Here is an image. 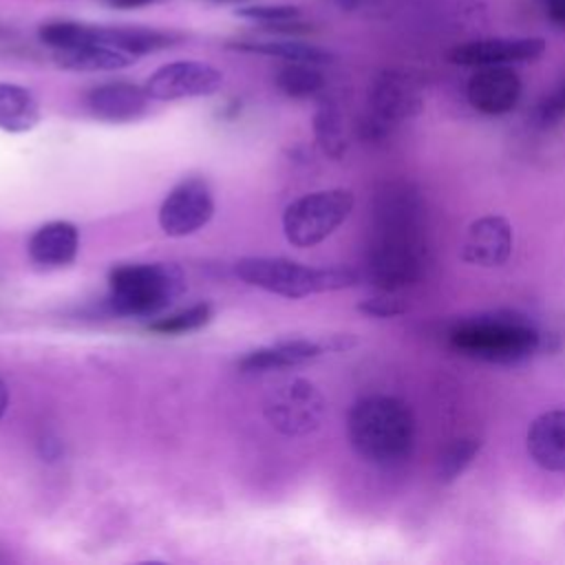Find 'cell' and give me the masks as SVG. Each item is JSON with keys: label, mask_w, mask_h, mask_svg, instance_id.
Masks as SVG:
<instances>
[{"label": "cell", "mask_w": 565, "mask_h": 565, "mask_svg": "<svg viewBox=\"0 0 565 565\" xmlns=\"http://www.w3.org/2000/svg\"><path fill=\"white\" fill-rule=\"evenodd\" d=\"M79 230L68 221H51L38 227L26 245L29 258L40 267H64L75 260Z\"/></svg>", "instance_id": "cell-16"}, {"label": "cell", "mask_w": 565, "mask_h": 565, "mask_svg": "<svg viewBox=\"0 0 565 565\" xmlns=\"http://www.w3.org/2000/svg\"><path fill=\"white\" fill-rule=\"evenodd\" d=\"M450 347L461 355L494 364H514L534 355L541 347L539 331L512 316H481L452 327Z\"/></svg>", "instance_id": "cell-4"}, {"label": "cell", "mask_w": 565, "mask_h": 565, "mask_svg": "<svg viewBox=\"0 0 565 565\" xmlns=\"http://www.w3.org/2000/svg\"><path fill=\"white\" fill-rule=\"evenodd\" d=\"M512 227L503 216H481L466 230L461 260L479 267H501L512 254Z\"/></svg>", "instance_id": "cell-13"}, {"label": "cell", "mask_w": 565, "mask_h": 565, "mask_svg": "<svg viewBox=\"0 0 565 565\" xmlns=\"http://www.w3.org/2000/svg\"><path fill=\"white\" fill-rule=\"evenodd\" d=\"M563 117H565V82L552 95H547L536 106V113H534L536 124L543 126V128L558 124Z\"/></svg>", "instance_id": "cell-29"}, {"label": "cell", "mask_w": 565, "mask_h": 565, "mask_svg": "<svg viewBox=\"0 0 565 565\" xmlns=\"http://www.w3.org/2000/svg\"><path fill=\"white\" fill-rule=\"evenodd\" d=\"M347 433L362 459L375 466H395L411 455L415 419L406 402L391 395H369L349 411Z\"/></svg>", "instance_id": "cell-2"}, {"label": "cell", "mask_w": 565, "mask_h": 565, "mask_svg": "<svg viewBox=\"0 0 565 565\" xmlns=\"http://www.w3.org/2000/svg\"><path fill=\"white\" fill-rule=\"evenodd\" d=\"M358 311L373 316V318H393L406 311V305L393 296V291H382L373 298H366L358 305Z\"/></svg>", "instance_id": "cell-28"}, {"label": "cell", "mask_w": 565, "mask_h": 565, "mask_svg": "<svg viewBox=\"0 0 565 565\" xmlns=\"http://www.w3.org/2000/svg\"><path fill=\"white\" fill-rule=\"evenodd\" d=\"M7 406H9V388H7L4 380L0 377V419H2L4 411H7Z\"/></svg>", "instance_id": "cell-32"}, {"label": "cell", "mask_w": 565, "mask_h": 565, "mask_svg": "<svg viewBox=\"0 0 565 565\" xmlns=\"http://www.w3.org/2000/svg\"><path fill=\"white\" fill-rule=\"evenodd\" d=\"M327 413V402L320 388L305 380L294 377L269 391L265 399L267 422L282 435L300 437L313 433Z\"/></svg>", "instance_id": "cell-8"}, {"label": "cell", "mask_w": 565, "mask_h": 565, "mask_svg": "<svg viewBox=\"0 0 565 565\" xmlns=\"http://www.w3.org/2000/svg\"><path fill=\"white\" fill-rule=\"evenodd\" d=\"M38 35L46 46H51L53 51H60V49H71V46H82V44L97 42V26L95 24H84V22L57 20V22L42 24Z\"/></svg>", "instance_id": "cell-24"}, {"label": "cell", "mask_w": 565, "mask_h": 565, "mask_svg": "<svg viewBox=\"0 0 565 565\" xmlns=\"http://www.w3.org/2000/svg\"><path fill=\"white\" fill-rule=\"evenodd\" d=\"M234 49L238 51H249V53H260V55H271L280 57L285 62H309V64H329L333 55L316 44H305L296 40H254V42H236Z\"/></svg>", "instance_id": "cell-21"}, {"label": "cell", "mask_w": 565, "mask_h": 565, "mask_svg": "<svg viewBox=\"0 0 565 565\" xmlns=\"http://www.w3.org/2000/svg\"><path fill=\"white\" fill-rule=\"evenodd\" d=\"M146 88L130 82H106L88 90L86 106L93 117L108 124H128L148 110Z\"/></svg>", "instance_id": "cell-14"}, {"label": "cell", "mask_w": 565, "mask_h": 565, "mask_svg": "<svg viewBox=\"0 0 565 565\" xmlns=\"http://www.w3.org/2000/svg\"><path fill=\"white\" fill-rule=\"evenodd\" d=\"M276 86L296 99L313 97L324 88V75L318 71V64L309 62H287L276 73Z\"/></svg>", "instance_id": "cell-22"}, {"label": "cell", "mask_w": 565, "mask_h": 565, "mask_svg": "<svg viewBox=\"0 0 565 565\" xmlns=\"http://www.w3.org/2000/svg\"><path fill=\"white\" fill-rule=\"evenodd\" d=\"M481 448V441L477 437H459V439H452L441 457H439V463H437V477L441 483H452L470 463L472 459L477 457Z\"/></svg>", "instance_id": "cell-25"}, {"label": "cell", "mask_w": 565, "mask_h": 565, "mask_svg": "<svg viewBox=\"0 0 565 565\" xmlns=\"http://www.w3.org/2000/svg\"><path fill=\"white\" fill-rule=\"evenodd\" d=\"M106 2L117 7V9H139V7H146V4H150L154 0H106Z\"/></svg>", "instance_id": "cell-31"}, {"label": "cell", "mask_w": 565, "mask_h": 565, "mask_svg": "<svg viewBox=\"0 0 565 565\" xmlns=\"http://www.w3.org/2000/svg\"><path fill=\"white\" fill-rule=\"evenodd\" d=\"M422 205L406 190H391L377 210V236L369 249V280L380 291H397L419 280L426 260Z\"/></svg>", "instance_id": "cell-1"}, {"label": "cell", "mask_w": 565, "mask_h": 565, "mask_svg": "<svg viewBox=\"0 0 565 565\" xmlns=\"http://www.w3.org/2000/svg\"><path fill=\"white\" fill-rule=\"evenodd\" d=\"M327 344L313 342V340H282L269 347H260L256 351H249L247 355L241 358L238 369L243 373H263V371H276V369H289V366H300L309 360H316L322 355Z\"/></svg>", "instance_id": "cell-17"}, {"label": "cell", "mask_w": 565, "mask_h": 565, "mask_svg": "<svg viewBox=\"0 0 565 565\" xmlns=\"http://www.w3.org/2000/svg\"><path fill=\"white\" fill-rule=\"evenodd\" d=\"M42 119L35 95L11 82H0V128L4 132H26Z\"/></svg>", "instance_id": "cell-19"}, {"label": "cell", "mask_w": 565, "mask_h": 565, "mask_svg": "<svg viewBox=\"0 0 565 565\" xmlns=\"http://www.w3.org/2000/svg\"><path fill=\"white\" fill-rule=\"evenodd\" d=\"M214 214L212 190L203 179H185L174 185L159 207V225L168 236H188L201 230Z\"/></svg>", "instance_id": "cell-10"}, {"label": "cell", "mask_w": 565, "mask_h": 565, "mask_svg": "<svg viewBox=\"0 0 565 565\" xmlns=\"http://www.w3.org/2000/svg\"><path fill=\"white\" fill-rule=\"evenodd\" d=\"M110 309L128 318H150L163 311L185 289L177 265L135 263L119 265L108 276Z\"/></svg>", "instance_id": "cell-5"}, {"label": "cell", "mask_w": 565, "mask_h": 565, "mask_svg": "<svg viewBox=\"0 0 565 565\" xmlns=\"http://www.w3.org/2000/svg\"><path fill=\"white\" fill-rule=\"evenodd\" d=\"M236 15L256 20L263 24H274V26H296L300 11L291 4H254V7H243L236 11Z\"/></svg>", "instance_id": "cell-27"}, {"label": "cell", "mask_w": 565, "mask_h": 565, "mask_svg": "<svg viewBox=\"0 0 565 565\" xmlns=\"http://www.w3.org/2000/svg\"><path fill=\"white\" fill-rule=\"evenodd\" d=\"M422 108V93L406 73L382 71L369 90V115L362 119V135L366 139H380L395 124L415 117Z\"/></svg>", "instance_id": "cell-7"}, {"label": "cell", "mask_w": 565, "mask_h": 565, "mask_svg": "<svg viewBox=\"0 0 565 565\" xmlns=\"http://www.w3.org/2000/svg\"><path fill=\"white\" fill-rule=\"evenodd\" d=\"M223 73L205 62L179 60L157 68L148 82L146 93L157 102H174L185 97H203L212 95L221 88Z\"/></svg>", "instance_id": "cell-9"}, {"label": "cell", "mask_w": 565, "mask_h": 565, "mask_svg": "<svg viewBox=\"0 0 565 565\" xmlns=\"http://www.w3.org/2000/svg\"><path fill=\"white\" fill-rule=\"evenodd\" d=\"M525 446L539 468L565 472V408L541 413L527 428Z\"/></svg>", "instance_id": "cell-15"}, {"label": "cell", "mask_w": 565, "mask_h": 565, "mask_svg": "<svg viewBox=\"0 0 565 565\" xmlns=\"http://www.w3.org/2000/svg\"><path fill=\"white\" fill-rule=\"evenodd\" d=\"M543 2L550 20L558 26H565V0H543Z\"/></svg>", "instance_id": "cell-30"}, {"label": "cell", "mask_w": 565, "mask_h": 565, "mask_svg": "<svg viewBox=\"0 0 565 565\" xmlns=\"http://www.w3.org/2000/svg\"><path fill=\"white\" fill-rule=\"evenodd\" d=\"M236 276L252 287L285 298L349 289L360 282V274L349 267H309L289 258L247 256L236 263Z\"/></svg>", "instance_id": "cell-3"}, {"label": "cell", "mask_w": 565, "mask_h": 565, "mask_svg": "<svg viewBox=\"0 0 565 565\" xmlns=\"http://www.w3.org/2000/svg\"><path fill=\"white\" fill-rule=\"evenodd\" d=\"M353 192L329 188L291 201L282 212V232L294 247H313L331 236L353 210Z\"/></svg>", "instance_id": "cell-6"}, {"label": "cell", "mask_w": 565, "mask_h": 565, "mask_svg": "<svg viewBox=\"0 0 565 565\" xmlns=\"http://www.w3.org/2000/svg\"><path fill=\"white\" fill-rule=\"evenodd\" d=\"M212 318V307L207 302L192 305L183 311H177L166 318H157L154 322L148 324V331L159 333V335H179V333H190L207 324Z\"/></svg>", "instance_id": "cell-26"}, {"label": "cell", "mask_w": 565, "mask_h": 565, "mask_svg": "<svg viewBox=\"0 0 565 565\" xmlns=\"http://www.w3.org/2000/svg\"><path fill=\"white\" fill-rule=\"evenodd\" d=\"M172 35L141 26H97V44L113 46L128 55H146L170 46Z\"/></svg>", "instance_id": "cell-20"}, {"label": "cell", "mask_w": 565, "mask_h": 565, "mask_svg": "<svg viewBox=\"0 0 565 565\" xmlns=\"http://www.w3.org/2000/svg\"><path fill=\"white\" fill-rule=\"evenodd\" d=\"M333 4H338L342 11H353V9H358V4H360V0H331Z\"/></svg>", "instance_id": "cell-33"}, {"label": "cell", "mask_w": 565, "mask_h": 565, "mask_svg": "<svg viewBox=\"0 0 565 565\" xmlns=\"http://www.w3.org/2000/svg\"><path fill=\"white\" fill-rule=\"evenodd\" d=\"M53 60L60 68L79 71V73H97V71H117L132 64V55L117 51L106 44H82L71 49L53 51Z\"/></svg>", "instance_id": "cell-18"}, {"label": "cell", "mask_w": 565, "mask_h": 565, "mask_svg": "<svg viewBox=\"0 0 565 565\" xmlns=\"http://www.w3.org/2000/svg\"><path fill=\"white\" fill-rule=\"evenodd\" d=\"M545 53L543 38H486L457 44L448 51V60L459 66H501L530 62Z\"/></svg>", "instance_id": "cell-11"}, {"label": "cell", "mask_w": 565, "mask_h": 565, "mask_svg": "<svg viewBox=\"0 0 565 565\" xmlns=\"http://www.w3.org/2000/svg\"><path fill=\"white\" fill-rule=\"evenodd\" d=\"M313 132L322 152L331 159H340L347 152V135L340 110L333 104H322L313 115Z\"/></svg>", "instance_id": "cell-23"}, {"label": "cell", "mask_w": 565, "mask_h": 565, "mask_svg": "<svg viewBox=\"0 0 565 565\" xmlns=\"http://www.w3.org/2000/svg\"><path fill=\"white\" fill-rule=\"evenodd\" d=\"M521 79L508 64L479 66L466 86L470 106L483 115L510 113L521 99Z\"/></svg>", "instance_id": "cell-12"}]
</instances>
